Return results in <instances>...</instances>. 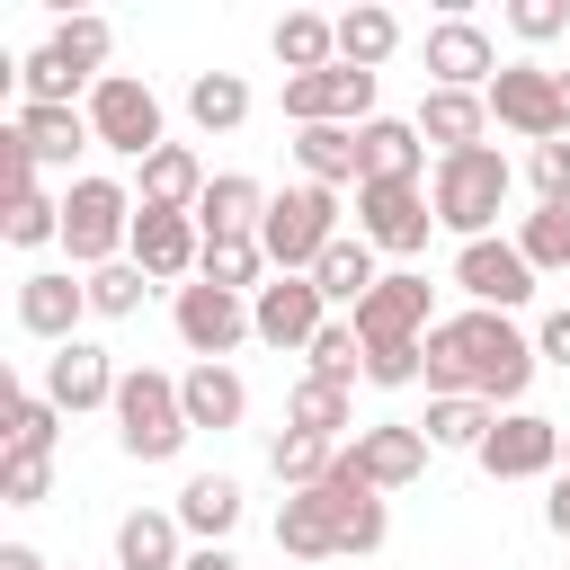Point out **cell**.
I'll list each match as a JSON object with an SVG mask.
<instances>
[{
	"label": "cell",
	"instance_id": "obj_6",
	"mask_svg": "<svg viewBox=\"0 0 570 570\" xmlns=\"http://www.w3.org/2000/svg\"><path fill=\"white\" fill-rule=\"evenodd\" d=\"M89 134H98V151H125V160H151L169 134H160V98H151V80H134V71H107L98 89H89Z\"/></svg>",
	"mask_w": 570,
	"mask_h": 570
},
{
	"label": "cell",
	"instance_id": "obj_36",
	"mask_svg": "<svg viewBox=\"0 0 570 570\" xmlns=\"http://www.w3.org/2000/svg\"><path fill=\"white\" fill-rule=\"evenodd\" d=\"M187 116H196L205 134L249 125V80H240V71H196V80H187Z\"/></svg>",
	"mask_w": 570,
	"mask_h": 570
},
{
	"label": "cell",
	"instance_id": "obj_5",
	"mask_svg": "<svg viewBox=\"0 0 570 570\" xmlns=\"http://www.w3.org/2000/svg\"><path fill=\"white\" fill-rule=\"evenodd\" d=\"M330 240H338V187H312V178H303V187L267 196L258 249H267V267H276V276H312Z\"/></svg>",
	"mask_w": 570,
	"mask_h": 570
},
{
	"label": "cell",
	"instance_id": "obj_31",
	"mask_svg": "<svg viewBox=\"0 0 570 570\" xmlns=\"http://www.w3.org/2000/svg\"><path fill=\"white\" fill-rule=\"evenodd\" d=\"M294 160L312 187H365V151H356V125H303L294 134Z\"/></svg>",
	"mask_w": 570,
	"mask_h": 570
},
{
	"label": "cell",
	"instance_id": "obj_29",
	"mask_svg": "<svg viewBox=\"0 0 570 570\" xmlns=\"http://www.w3.org/2000/svg\"><path fill=\"white\" fill-rule=\"evenodd\" d=\"M312 285L330 294V312H356V303H365V294L383 285V267H374V240H365V232H338V240L321 249Z\"/></svg>",
	"mask_w": 570,
	"mask_h": 570
},
{
	"label": "cell",
	"instance_id": "obj_55",
	"mask_svg": "<svg viewBox=\"0 0 570 570\" xmlns=\"http://www.w3.org/2000/svg\"><path fill=\"white\" fill-rule=\"evenodd\" d=\"M561 472H570V428H561Z\"/></svg>",
	"mask_w": 570,
	"mask_h": 570
},
{
	"label": "cell",
	"instance_id": "obj_22",
	"mask_svg": "<svg viewBox=\"0 0 570 570\" xmlns=\"http://www.w3.org/2000/svg\"><path fill=\"white\" fill-rule=\"evenodd\" d=\"M410 125H419V142H436V160H445V151H472V142L490 134V98H481V89H428Z\"/></svg>",
	"mask_w": 570,
	"mask_h": 570
},
{
	"label": "cell",
	"instance_id": "obj_40",
	"mask_svg": "<svg viewBox=\"0 0 570 570\" xmlns=\"http://www.w3.org/2000/svg\"><path fill=\"white\" fill-rule=\"evenodd\" d=\"M0 240H9V249H45V240H62V196H45V187L9 196V205H0Z\"/></svg>",
	"mask_w": 570,
	"mask_h": 570
},
{
	"label": "cell",
	"instance_id": "obj_32",
	"mask_svg": "<svg viewBox=\"0 0 570 570\" xmlns=\"http://www.w3.org/2000/svg\"><path fill=\"white\" fill-rule=\"evenodd\" d=\"M267 45H276L285 80H303V71H330V62H338V18H321V9H285Z\"/></svg>",
	"mask_w": 570,
	"mask_h": 570
},
{
	"label": "cell",
	"instance_id": "obj_28",
	"mask_svg": "<svg viewBox=\"0 0 570 570\" xmlns=\"http://www.w3.org/2000/svg\"><path fill=\"white\" fill-rule=\"evenodd\" d=\"M258 223H267V187L240 178V169H214V187H205V205H196V232H205V240H240V232H258Z\"/></svg>",
	"mask_w": 570,
	"mask_h": 570
},
{
	"label": "cell",
	"instance_id": "obj_49",
	"mask_svg": "<svg viewBox=\"0 0 570 570\" xmlns=\"http://www.w3.org/2000/svg\"><path fill=\"white\" fill-rule=\"evenodd\" d=\"M27 187H36V160H27V142H18V125H0V205L27 196Z\"/></svg>",
	"mask_w": 570,
	"mask_h": 570
},
{
	"label": "cell",
	"instance_id": "obj_2",
	"mask_svg": "<svg viewBox=\"0 0 570 570\" xmlns=\"http://www.w3.org/2000/svg\"><path fill=\"white\" fill-rule=\"evenodd\" d=\"M508 187H517V169H508V151H490V142L445 151V160L428 169V205H436V223H445L454 240H490V223L508 214Z\"/></svg>",
	"mask_w": 570,
	"mask_h": 570
},
{
	"label": "cell",
	"instance_id": "obj_42",
	"mask_svg": "<svg viewBox=\"0 0 570 570\" xmlns=\"http://www.w3.org/2000/svg\"><path fill=\"white\" fill-rule=\"evenodd\" d=\"M303 356H312V374H321V383H347V392H356V374H365V338H356V321H347V312H338Z\"/></svg>",
	"mask_w": 570,
	"mask_h": 570
},
{
	"label": "cell",
	"instance_id": "obj_24",
	"mask_svg": "<svg viewBox=\"0 0 570 570\" xmlns=\"http://www.w3.org/2000/svg\"><path fill=\"white\" fill-rule=\"evenodd\" d=\"M205 160L187 151V142H160L151 160H142V187H134V205H151V214H196L205 205Z\"/></svg>",
	"mask_w": 570,
	"mask_h": 570
},
{
	"label": "cell",
	"instance_id": "obj_15",
	"mask_svg": "<svg viewBox=\"0 0 570 570\" xmlns=\"http://www.w3.org/2000/svg\"><path fill=\"white\" fill-rule=\"evenodd\" d=\"M356 232L392 258H419L436 232V205H428V187H356Z\"/></svg>",
	"mask_w": 570,
	"mask_h": 570
},
{
	"label": "cell",
	"instance_id": "obj_8",
	"mask_svg": "<svg viewBox=\"0 0 570 570\" xmlns=\"http://www.w3.org/2000/svg\"><path fill=\"white\" fill-rule=\"evenodd\" d=\"M490 481H552L561 472V419H543V410H499V428L481 436V454H472Z\"/></svg>",
	"mask_w": 570,
	"mask_h": 570
},
{
	"label": "cell",
	"instance_id": "obj_7",
	"mask_svg": "<svg viewBox=\"0 0 570 570\" xmlns=\"http://www.w3.org/2000/svg\"><path fill=\"white\" fill-rule=\"evenodd\" d=\"M490 125H508L517 142H561V71L543 62H499V80L481 89Z\"/></svg>",
	"mask_w": 570,
	"mask_h": 570
},
{
	"label": "cell",
	"instance_id": "obj_52",
	"mask_svg": "<svg viewBox=\"0 0 570 570\" xmlns=\"http://www.w3.org/2000/svg\"><path fill=\"white\" fill-rule=\"evenodd\" d=\"M178 570H240V561H232V543H187Z\"/></svg>",
	"mask_w": 570,
	"mask_h": 570
},
{
	"label": "cell",
	"instance_id": "obj_16",
	"mask_svg": "<svg viewBox=\"0 0 570 570\" xmlns=\"http://www.w3.org/2000/svg\"><path fill=\"white\" fill-rule=\"evenodd\" d=\"M80 312H89V276H71V267L18 276V330H27V338L71 347V338H80Z\"/></svg>",
	"mask_w": 570,
	"mask_h": 570
},
{
	"label": "cell",
	"instance_id": "obj_38",
	"mask_svg": "<svg viewBox=\"0 0 570 570\" xmlns=\"http://www.w3.org/2000/svg\"><path fill=\"white\" fill-rule=\"evenodd\" d=\"M330 463H338V445H330V436H303V428H285V436L267 445V472H276L285 490H321Z\"/></svg>",
	"mask_w": 570,
	"mask_h": 570
},
{
	"label": "cell",
	"instance_id": "obj_19",
	"mask_svg": "<svg viewBox=\"0 0 570 570\" xmlns=\"http://www.w3.org/2000/svg\"><path fill=\"white\" fill-rule=\"evenodd\" d=\"M499 80V45L472 18H436L428 27V89H490Z\"/></svg>",
	"mask_w": 570,
	"mask_h": 570
},
{
	"label": "cell",
	"instance_id": "obj_1",
	"mask_svg": "<svg viewBox=\"0 0 570 570\" xmlns=\"http://www.w3.org/2000/svg\"><path fill=\"white\" fill-rule=\"evenodd\" d=\"M534 338L508 321V312H454V321H436L428 330V401H454V392H472V401H490V410H517L525 401V383H534Z\"/></svg>",
	"mask_w": 570,
	"mask_h": 570
},
{
	"label": "cell",
	"instance_id": "obj_48",
	"mask_svg": "<svg viewBox=\"0 0 570 570\" xmlns=\"http://www.w3.org/2000/svg\"><path fill=\"white\" fill-rule=\"evenodd\" d=\"M508 27L525 45H552V36H570V0H508Z\"/></svg>",
	"mask_w": 570,
	"mask_h": 570
},
{
	"label": "cell",
	"instance_id": "obj_43",
	"mask_svg": "<svg viewBox=\"0 0 570 570\" xmlns=\"http://www.w3.org/2000/svg\"><path fill=\"white\" fill-rule=\"evenodd\" d=\"M53 436H62V410L18 383V392H9V454H53Z\"/></svg>",
	"mask_w": 570,
	"mask_h": 570
},
{
	"label": "cell",
	"instance_id": "obj_20",
	"mask_svg": "<svg viewBox=\"0 0 570 570\" xmlns=\"http://www.w3.org/2000/svg\"><path fill=\"white\" fill-rule=\"evenodd\" d=\"M321 499H330V517H338V561H374V552H383V534H392L383 490H365V481L347 472V454H338V463H330V481H321Z\"/></svg>",
	"mask_w": 570,
	"mask_h": 570
},
{
	"label": "cell",
	"instance_id": "obj_41",
	"mask_svg": "<svg viewBox=\"0 0 570 570\" xmlns=\"http://www.w3.org/2000/svg\"><path fill=\"white\" fill-rule=\"evenodd\" d=\"M517 249H525L534 276H561V267H570V205H534V214L517 223Z\"/></svg>",
	"mask_w": 570,
	"mask_h": 570
},
{
	"label": "cell",
	"instance_id": "obj_12",
	"mask_svg": "<svg viewBox=\"0 0 570 570\" xmlns=\"http://www.w3.org/2000/svg\"><path fill=\"white\" fill-rule=\"evenodd\" d=\"M338 454H347V472H356L365 490H410V481L428 472L436 445L419 436V419H374V428H356Z\"/></svg>",
	"mask_w": 570,
	"mask_h": 570
},
{
	"label": "cell",
	"instance_id": "obj_45",
	"mask_svg": "<svg viewBox=\"0 0 570 570\" xmlns=\"http://www.w3.org/2000/svg\"><path fill=\"white\" fill-rule=\"evenodd\" d=\"M365 383H374V392H410V383H428V338L365 347Z\"/></svg>",
	"mask_w": 570,
	"mask_h": 570
},
{
	"label": "cell",
	"instance_id": "obj_11",
	"mask_svg": "<svg viewBox=\"0 0 570 570\" xmlns=\"http://www.w3.org/2000/svg\"><path fill=\"white\" fill-rule=\"evenodd\" d=\"M330 321H338V312H330V294H321L312 276H267V285L249 294V330H258V347H312Z\"/></svg>",
	"mask_w": 570,
	"mask_h": 570
},
{
	"label": "cell",
	"instance_id": "obj_13",
	"mask_svg": "<svg viewBox=\"0 0 570 570\" xmlns=\"http://www.w3.org/2000/svg\"><path fill=\"white\" fill-rule=\"evenodd\" d=\"M285 125H294V134H303V125H374V71L330 62V71L285 80Z\"/></svg>",
	"mask_w": 570,
	"mask_h": 570
},
{
	"label": "cell",
	"instance_id": "obj_3",
	"mask_svg": "<svg viewBox=\"0 0 570 570\" xmlns=\"http://www.w3.org/2000/svg\"><path fill=\"white\" fill-rule=\"evenodd\" d=\"M187 401H178V374H160V365H125V383H116V445L134 454V463H178L187 454Z\"/></svg>",
	"mask_w": 570,
	"mask_h": 570
},
{
	"label": "cell",
	"instance_id": "obj_53",
	"mask_svg": "<svg viewBox=\"0 0 570 570\" xmlns=\"http://www.w3.org/2000/svg\"><path fill=\"white\" fill-rule=\"evenodd\" d=\"M0 570H45V552L36 543H0Z\"/></svg>",
	"mask_w": 570,
	"mask_h": 570
},
{
	"label": "cell",
	"instance_id": "obj_27",
	"mask_svg": "<svg viewBox=\"0 0 570 570\" xmlns=\"http://www.w3.org/2000/svg\"><path fill=\"white\" fill-rule=\"evenodd\" d=\"M276 552L285 561H338V517L321 490H285L276 499Z\"/></svg>",
	"mask_w": 570,
	"mask_h": 570
},
{
	"label": "cell",
	"instance_id": "obj_46",
	"mask_svg": "<svg viewBox=\"0 0 570 570\" xmlns=\"http://www.w3.org/2000/svg\"><path fill=\"white\" fill-rule=\"evenodd\" d=\"M53 499V454H0V508H45Z\"/></svg>",
	"mask_w": 570,
	"mask_h": 570
},
{
	"label": "cell",
	"instance_id": "obj_51",
	"mask_svg": "<svg viewBox=\"0 0 570 570\" xmlns=\"http://www.w3.org/2000/svg\"><path fill=\"white\" fill-rule=\"evenodd\" d=\"M543 525L570 543V472H552V490H543Z\"/></svg>",
	"mask_w": 570,
	"mask_h": 570
},
{
	"label": "cell",
	"instance_id": "obj_30",
	"mask_svg": "<svg viewBox=\"0 0 570 570\" xmlns=\"http://www.w3.org/2000/svg\"><path fill=\"white\" fill-rule=\"evenodd\" d=\"M187 561V525L169 508H134L116 525V570H178Z\"/></svg>",
	"mask_w": 570,
	"mask_h": 570
},
{
	"label": "cell",
	"instance_id": "obj_39",
	"mask_svg": "<svg viewBox=\"0 0 570 570\" xmlns=\"http://www.w3.org/2000/svg\"><path fill=\"white\" fill-rule=\"evenodd\" d=\"M45 45H53V53H62V62L80 71V80H107V53H116V27L80 9V18H62V27L45 36Z\"/></svg>",
	"mask_w": 570,
	"mask_h": 570
},
{
	"label": "cell",
	"instance_id": "obj_4",
	"mask_svg": "<svg viewBox=\"0 0 570 570\" xmlns=\"http://www.w3.org/2000/svg\"><path fill=\"white\" fill-rule=\"evenodd\" d=\"M125 240H134V187H116V178H71V187H62V258H71L80 276H98V267L125 258Z\"/></svg>",
	"mask_w": 570,
	"mask_h": 570
},
{
	"label": "cell",
	"instance_id": "obj_25",
	"mask_svg": "<svg viewBox=\"0 0 570 570\" xmlns=\"http://www.w3.org/2000/svg\"><path fill=\"white\" fill-rule=\"evenodd\" d=\"M178 401H187V428H196V436H223V428L249 419V383H240L232 365H187V374H178Z\"/></svg>",
	"mask_w": 570,
	"mask_h": 570
},
{
	"label": "cell",
	"instance_id": "obj_54",
	"mask_svg": "<svg viewBox=\"0 0 570 570\" xmlns=\"http://www.w3.org/2000/svg\"><path fill=\"white\" fill-rule=\"evenodd\" d=\"M561 134H570V71H561Z\"/></svg>",
	"mask_w": 570,
	"mask_h": 570
},
{
	"label": "cell",
	"instance_id": "obj_23",
	"mask_svg": "<svg viewBox=\"0 0 570 570\" xmlns=\"http://www.w3.org/2000/svg\"><path fill=\"white\" fill-rule=\"evenodd\" d=\"M9 125H18V142H27L36 169H71V160L98 142V134H89V107H18Z\"/></svg>",
	"mask_w": 570,
	"mask_h": 570
},
{
	"label": "cell",
	"instance_id": "obj_50",
	"mask_svg": "<svg viewBox=\"0 0 570 570\" xmlns=\"http://www.w3.org/2000/svg\"><path fill=\"white\" fill-rule=\"evenodd\" d=\"M534 356H543V365H561V374H570V312H552V321H543V330H534Z\"/></svg>",
	"mask_w": 570,
	"mask_h": 570
},
{
	"label": "cell",
	"instance_id": "obj_10",
	"mask_svg": "<svg viewBox=\"0 0 570 570\" xmlns=\"http://www.w3.org/2000/svg\"><path fill=\"white\" fill-rule=\"evenodd\" d=\"M454 285L472 294V312H525V303H534V267H525V249L499 240V232L454 249Z\"/></svg>",
	"mask_w": 570,
	"mask_h": 570
},
{
	"label": "cell",
	"instance_id": "obj_26",
	"mask_svg": "<svg viewBox=\"0 0 570 570\" xmlns=\"http://www.w3.org/2000/svg\"><path fill=\"white\" fill-rule=\"evenodd\" d=\"M169 517H178L196 543H223V534L240 525V481H232V472H187L178 499H169Z\"/></svg>",
	"mask_w": 570,
	"mask_h": 570
},
{
	"label": "cell",
	"instance_id": "obj_34",
	"mask_svg": "<svg viewBox=\"0 0 570 570\" xmlns=\"http://www.w3.org/2000/svg\"><path fill=\"white\" fill-rule=\"evenodd\" d=\"M285 428L347 445V428H356V392H347V383H321V374H303V383L285 392Z\"/></svg>",
	"mask_w": 570,
	"mask_h": 570
},
{
	"label": "cell",
	"instance_id": "obj_18",
	"mask_svg": "<svg viewBox=\"0 0 570 570\" xmlns=\"http://www.w3.org/2000/svg\"><path fill=\"white\" fill-rule=\"evenodd\" d=\"M116 383H125V374H116V356H107L98 338H71V347H53V356H45V383H36V392L71 419V410H116Z\"/></svg>",
	"mask_w": 570,
	"mask_h": 570
},
{
	"label": "cell",
	"instance_id": "obj_37",
	"mask_svg": "<svg viewBox=\"0 0 570 570\" xmlns=\"http://www.w3.org/2000/svg\"><path fill=\"white\" fill-rule=\"evenodd\" d=\"M205 285H223V294H258L267 285V249H258V232H240V240H205V267H196Z\"/></svg>",
	"mask_w": 570,
	"mask_h": 570
},
{
	"label": "cell",
	"instance_id": "obj_17",
	"mask_svg": "<svg viewBox=\"0 0 570 570\" xmlns=\"http://www.w3.org/2000/svg\"><path fill=\"white\" fill-rule=\"evenodd\" d=\"M428 294H436V285H428L419 267H392V276H383V285H374V294H365L347 321H356V338H365V347H392V338H428V330H436V321H428Z\"/></svg>",
	"mask_w": 570,
	"mask_h": 570
},
{
	"label": "cell",
	"instance_id": "obj_33",
	"mask_svg": "<svg viewBox=\"0 0 570 570\" xmlns=\"http://www.w3.org/2000/svg\"><path fill=\"white\" fill-rule=\"evenodd\" d=\"M392 53H401V18H392L383 0L338 9V62H347V71H383Z\"/></svg>",
	"mask_w": 570,
	"mask_h": 570
},
{
	"label": "cell",
	"instance_id": "obj_9",
	"mask_svg": "<svg viewBox=\"0 0 570 570\" xmlns=\"http://www.w3.org/2000/svg\"><path fill=\"white\" fill-rule=\"evenodd\" d=\"M169 321H178V338H187V356L196 365H223L240 338H258L249 330V294H223V285H178V303H169Z\"/></svg>",
	"mask_w": 570,
	"mask_h": 570
},
{
	"label": "cell",
	"instance_id": "obj_14",
	"mask_svg": "<svg viewBox=\"0 0 570 570\" xmlns=\"http://www.w3.org/2000/svg\"><path fill=\"white\" fill-rule=\"evenodd\" d=\"M125 258H134L151 285H187V276L205 267V232H196V214H151V205H134Z\"/></svg>",
	"mask_w": 570,
	"mask_h": 570
},
{
	"label": "cell",
	"instance_id": "obj_21",
	"mask_svg": "<svg viewBox=\"0 0 570 570\" xmlns=\"http://www.w3.org/2000/svg\"><path fill=\"white\" fill-rule=\"evenodd\" d=\"M356 151H365V187H428V142H419L410 116L356 125Z\"/></svg>",
	"mask_w": 570,
	"mask_h": 570
},
{
	"label": "cell",
	"instance_id": "obj_44",
	"mask_svg": "<svg viewBox=\"0 0 570 570\" xmlns=\"http://www.w3.org/2000/svg\"><path fill=\"white\" fill-rule=\"evenodd\" d=\"M142 294H151V276H142L134 258H116V267H98V276H89V312H98V321H134V312H142Z\"/></svg>",
	"mask_w": 570,
	"mask_h": 570
},
{
	"label": "cell",
	"instance_id": "obj_35",
	"mask_svg": "<svg viewBox=\"0 0 570 570\" xmlns=\"http://www.w3.org/2000/svg\"><path fill=\"white\" fill-rule=\"evenodd\" d=\"M499 428V410L490 401H472V392H454V401H428V419H419V436L428 445H454V454H481V436Z\"/></svg>",
	"mask_w": 570,
	"mask_h": 570
},
{
	"label": "cell",
	"instance_id": "obj_47",
	"mask_svg": "<svg viewBox=\"0 0 570 570\" xmlns=\"http://www.w3.org/2000/svg\"><path fill=\"white\" fill-rule=\"evenodd\" d=\"M525 178H534V205H570V134L561 142H534L525 151Z\"/></svg>",
	"mask_w": 570,
	"mask_h": 570
}]
</instances>
